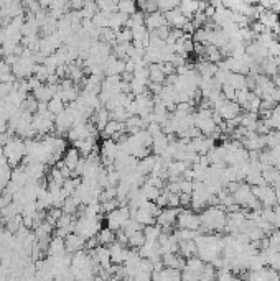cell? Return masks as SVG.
<instances>
[{
	"label": "cell",
	"instance_id": "obj_1",
	"mask_svg": "<svg viewBox=\"0 0 280 281\" xmlns=\"http://www.w3.org/2000/svg\"><path fill=\"white\" fill-rule=\"evenodd\" d=\"M3 155L10 164V168H18L20 163L25 160V140L18 137H12L10 140L3 145Z\"/></svg>",
	"mask_w": 280,
	"mask_h": 281
},
{
	"label": "cell",
	"instance_id": "obj_2",
	"mask_svg": "<svg viewBox=\"0 0 280 281\" xmlns=\"http://www.w3.org/2000/svg\"><path fill=\"white\" fill-rule=\"evenodd\" d=\"M128 219H130V209H128V206H122V207H117L116 211H112V212L107 214V217H105V224H107V229L117 232V230L124 229V225L127 224Z\"/></svg>",
	"mask_w": 280,
	"mask_h": 281
},
{
	"label": "cell",
	"instance_id": "obj_3",
	"mask_svg": "<svg viewBox=\"0 0 280 281\" xmlns=\"http://www.w3.org/2000/svg\"><path fill=\"white\" fill-rule=\"evenodd\" d=\"M177 224L180 230H198L201 227V220L200 215L193 214L191 211L180 209V214L177 217Z\"/></svg>",
	"mask_w": 280,
	"mask_h": 281
},
{
	"label": "cell",
	"instance_id": "obj_4",
	"mask_svg": "<svg viewBox=\"0 0 280 281\" xmlns=\"http://www.w3.org/2000/svg\"><path fill=\"white\" fill-rule=\"evenodd\" d=\"M178 214H180V209H173V207H165V209L160 211V214L157 215V219H155V224L160 225L162 230H170L173 224L177 222V217Z\"/></svg>",
	"mask_w": 280,
	"mask_h": 281
},
{
	"label": "cell",
	"instance_id": "obj_5",
	"mask_svg": "<svg viewBox=\"0 0 280 281\" xmlns=\"http://www.w3.org/2000/svg\"><path fill=\"white\" fill-rule=\"evenodd\" d=\"M107 248H109V253H111L112 263L126 265L127 257H128V250H130V248H127V245H122V243H119V242H114L112 245H109Z\"/></svg>",
	"mask_w": 280,
	"mask_h": 281
},
{
	"label": "cell",
	"instance_id": "obj_6",
	"mask_svg": "<svg viewBox=\"0 0 280 281\" xmlns=\"http://www.w3.org/2000/svg\"><path fill=\"white\" fill-rule=\"evenodd\" d=\"M168 25L167 23V18L162 12H153V13H149V15H145V26L147 30L150 31V33H153V31L160 30L162 26Z\"/></svg>",
	"mask_w": 280,
	"mask_h": 281
},
{
	"label": "cell",
	"instance_id": "obj_7",
	"mask_svg": "<svg viewBox=\"0 0 280 281\" xmlns=\"http://www.w3.org/2000/svg\"><path fill=\"white\" fill-rule=\"evenodd\" d=\"M64 245H66V252L71 253V255L86 250V240L81 235H77V234H70L64 238Z\"/></svg>",
	"mask_w": 280,
	"mask_h": 281
},
{
	"label": "cell",
	"instance_id": "obj_8",
	"mask_svg": "<svg viewBox=\"0 0 280 281\" xmlns=\"http://www.w3.org/2000/svg\"><path fill=\"white\" fill-rule=\"evenodd\" d=\"M163 15H165V18H167L168 25L175 26V30H183V26H185L186 23H190V20H188V18L183 15L178 8H175V10H172V12L163 13Z\"/></svg>",
	"mask_w": 280,
	"mask_h": 281
},
{
	"label": "cell",
	"instance_id": "obj_9",
	"mask_svg": "<svg viewBox=\"0 0 280 281\" xmlns=\"http://www.w3.org/2000/svg\"><path fill=\"white\" fill-rule=\"evenodd\" d=\"M63 253H66L64 238L58 237V235L50 238V243H48V248H47V255L48 257H59V255H63Z\"/></svg>",
	"mask_w": 280,
	"mask_h": 281
},
{
	"label": "cell",
	"instance_id": "obj_10",
	"mask_svg": "<svg viewBox=\"0 0 280 281\" xmlns=\"http://www.w3.org/2000/svg\"><path fill=\"white\" fill-rule=\"evenodd\" d=\"M82 156L79 155V151H77L75 146L70 150H66V153H64V158H63V163H64V166H66L68 169H71L73 173H75V169L76 166L79 164V161H81Z\"/></svg>",
	"mask_w": 280,
	"mask_h": 281
},
{
	"label": "cell",
	"instance_id": "obj_11",
	"mask_svg": "<svg viewBox=\"0 0 280 281\" xmlns=\"http://www.w3.org/2000/svg\"><path fill=\"white\" fill-rule=\"evenodd\" d=\"M53 225L48 224L47 220L45 222H41L40 225H36L33 229V234H35V238L36 242H43V240H50L51 238V234H53Z\"/></svg>",
	"mask_w": 280,
	"mask_h": 281
},
{
	"label": "cell",
	"instance_id": "obj_12",
	"mask_svg": "<svg viewBox=\"0 0 280 281\" xmlns=\"http://www.w3.org/2000/svg\"><path fill=\"white\" fill-rule=\"evenodd\" d=\"M96 237H98L101 247H109V245H112V243L116 242V232L111 230V229H107V227L101 229V232Z\"/></svg>",
	"mask_w": 280,
	"mask_h": 281
},
{
	"label": "cell",
	"instance_id": "obj_13",
	"mask_svg": "<svg viewBox=\"0 0 280 281\" xmlns=\"http://www.w3.org/2000/svg\"><path fill=\"white\" fill-rule=\"evenodd\" d=\"M163 230L160 225L153 224V225H147L144 227V237H145V242H158V238L162 237Z\"/></svg>",
	"mask_w": 280,
	"mask_h": 281
},
{
	"label": "cell",
	"instance_id": "obj_14",
	"mask_svg": "<svg viewBox=\"0 0 280 281\" xmlns=\"http://www.w3.org/2000/svg\"><path fill=\"white\" fill-rule=\"evenodd\" d=\"M149 72H150V81H152L153 84H163L165 79H167V76H165L162 69V64H150Z\"/></svg>",
	"mask_w": 280,
	"mask_h": 281
},
{
	"label": "cell",
	"instance_id": "obj_15",
	"mask_svg": "<svg viewBox=\"0 0 280 281\" xmlns=\"http://www.w3.org/2000/svg\"><path fill=\"white\" fill-rule=\"evenodd\" d=\"M140 189L144 192V196L147 197V201H150V202H157L158 197L162 196V189H158V187H155L149 183H145Z\"/></svg>",
	"mask_w": 280,
	"mask_h": 281
},
{
	"label": "cell",
	"instance_id": "obj_16",
	"mask_svg": "<svg viewBox=\"0 0 280 281\" xmlns=\"http://www.w3.org/2000/svg\"><path fill=\"white\" fill-rule=\"evenodd\" d=\"M47 107H48V112L51 114V115H54V117H56V115H59L64 109H66V105H64V102L61 100V97L54 95V97L47 104Z\"/></svg>",
	"mask_w": 280,
	"mask_h": 281
},
{
	"label": "cell",
	"instance_id": "obj_17",
	"mask_svg": "<svg viewBox=\"0 0 280 281\" xmlns=\"http://www.w3.org/2000/svg\"><path fill=\"white\" fill-rule=\"evenodd\" d=\"M98 12H99L98 3H94V2H84V7H82V10H81L79 13H81L82 20H93L94 15H96Z\"/></svg>",
	"mask_w": 280,
	"mask_h": 281
},
{
	"label": "cell",
	"instance_id": "obj_18",
	"mask_svg": "<svg viewBox=\"0 0 280 281\" xmlns=\"http://www.w3.org/2000/svg\"><path fill=\"white\" fill-rule=\"evenodd\" d=\"M117 12H121V13H124V15L130 17L137 12V3H134V2H119L117 3Z\"/></svg>",
	"mask_w": 280,
	"mask_h": 281
},
{
	"label": "cell",
	"instance_id": "obj_19",
	"mask_svg": "<svg viewBox=\"0 0 280 281\" xmlns=\"http://www.w3.org/2000/svg\"><path fill=\"white\" fill-rule=\"evenodd\" d=\"M130 41H132V30L124 26V28L116 31V43H130Z\"/></svg>",
	"mask_w": 280,
	"mask_h": 281
},
{
	"label": "cell",
	"instance_id": "obj_20",
	"mask_svg": "<svg viewBox=\"0 0 280 281\" xmlns=\"http://www.w3.org/2000/svg\"><path fill=\"white\" fill-rule=\"evenodd\" d=\"M274 212H275V220H274V224L277 225V227H280V207H277V209H275Z\"/></svg>",
	"mask_w": 280,
	"mask_h": 281
}]
</instances>
